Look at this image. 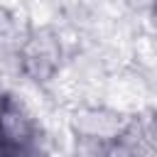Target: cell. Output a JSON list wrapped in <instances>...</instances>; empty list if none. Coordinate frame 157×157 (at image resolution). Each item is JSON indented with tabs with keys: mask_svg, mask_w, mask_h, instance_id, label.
<instances>
[{
	"mask_svg": "<svg viewBox=\"0 0 157 157\" xmlns=\"http://www.w3.org/2000/svg\"><path fill=\"white\" fill-rule=\"evenodd\" d=\"M59 61H61V42L52 29L29 32L17 56L20 71L32 81H49L59 71Z\"/></svg>",
	"mask_w": 157,
	"mask_h": 157,
	"instance_id": "1",
	"label": "cell"
},
{
	"mask_svg": "<svg viewBox=\"0 0 157 157\" xmlns=\"http://www.w3.org/2000/svg\"><path fill=\"white\" fill-rule=\"evenodd\" d=\"M130 123H132V118H125L118 110L86 105V108H78L74 113L71 130L76 132V137L98 140V142H113L128 130Z\"/></svg>",
	"mask_w": 157,
	"mask_h": 157,
	"instance_id": "2",
	"label": "cell"
},
{
	"mask_svg": "<svg viewBox=\"0 0 157 157\" xmlns=\"http://www.w3.org/2000/svg\"><path fill=\"white\" fill-rule=\"evenodd\" d=\"M123 2L135 12H152V7L157 5V0H123Z\"/></svg>",
	"mask_w": 157,
	"mask_h": 157,
	"instance_id": "3",
	"label": "cell"
}]
</instances>
